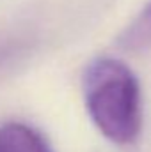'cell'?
<instances>
[{
  "instance_id": "obj_3",
  "label": "cell",
  "mask_w": 151,
  "mask_h": 152,
  "mask_svg": "<svg viewBox=\"0 0 151 152\" xmlns=\"http://www.w3.org/2000/svg\"><path fill=\"white\" fill-rule=\"evenodd\" d=\"M117 44L126 51H141L151 46V0L139 12V16L123 30Z\"/></svg>"
},
{
  "instance_id": "obj_2",
  "label": "cell",
  "mask_w": 151,
  "mask_h": 152,
  "mask_svg": "<svg viewBox=\"0 0 151 152\" xmlns=\"http://www.w3.org/2000/svg\"><path fill=\"white\" fill-rule=\"evenodd\" d=\"M0 152H53L46 140L25 124L0 127Z\"/></svg>"
},
{
  "instance_id": "obj_1",
  "label": "cell",
  "mask_w": 151,
  "mask_h": 152,
  "mask_svg": "<svg viewBox=\"0 0 151 152\" xmlns=\"http://www.w3.org/2000/svg\"><path fill=\"white\" fill-rule=\"evenodd\" d=\"M87 113L100 133L117 145L137 140L142 126L141 87L128 66L117 58L93 60L84 73Z\"/></svg>"
}]
</instances>
